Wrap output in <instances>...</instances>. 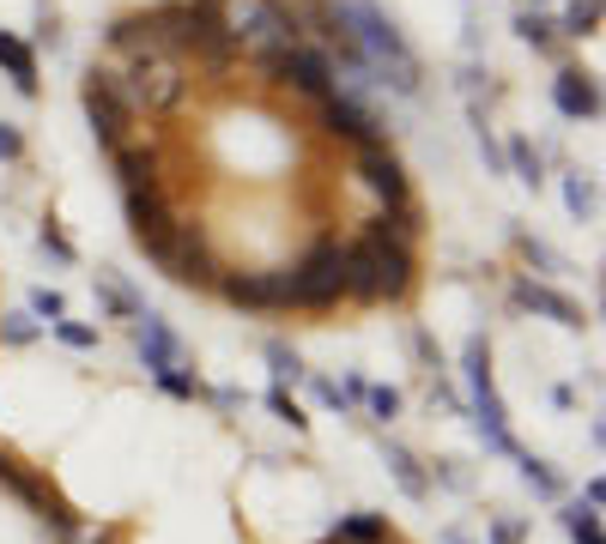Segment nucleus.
<instances>
[{"instance_id":"nucleus-1","label":"nucleus","mask_w":606,"mask_h":544,"mask_svg":"<svg viewBox=\"0 0 606 544\" xmlns=\"http://www.w3.org/2000/svg\"><path fill=\"white\" fill-rule=\"evenodd\" d=\"M419 279V255L376 224V212L346 230V303H400Z\"/></svg>"},{"instance_id":"nucleus-2","label":"nucleus","mask_w":606,"mask_h":544,"mask_svg":"<svg viewBox=\"0 0 606 544\" xmlns=\"http://www.w3.org/2000/svg\"><path fill=\"white\" fill-rule=\"evenodd\" d=\"M291 309H334L346 303V230H316L310 248L285 267Z\"/></svg>"},{"instance_id":"nucleus-3","label":"nucleus","mask_w":606,"mask_h":544,"mask_svg":"<svg viewBox=\"0 0 606 544\" xmlns=\"http://www.w3.org/2000/svg\"><path fill=\"white\" fill-rule=\"evenodd\" d=\"M121 97L133 104V116H171L188 104V61L171 49L121 61Z\"/></svg>"},{"instance_id":"nucleus-4","label":"nucleus","mask_w":606,"mask_h":544,"mask_svg":"<svg viewBox=\"0 0 606 544\" xmlns=\"http://www.w3.org/2000/svg\"><path fill=\"white\" fill-rule=\"evenodd\" d=\"M80 104H85V121H92V140L104 145V152H116V145L133 140V128H140V116H133V104L121 97V67L109 61H92L80 79Z\"/></svg>"},{"instance_id":"nucleus-5","label":"nucleus","mask_w":606,"mask_h":544,"mask_svg":"<svg viewBox=\"0 0 606 544\" xmlns=\"http://www.w3.org/2000/svg\"><path fill=\"white\" fill-rule=\"evenodd\" d=\"M219 272H224V260L212 255V236H207V224H195V218H176L171 260H164V279H176V285H188V291H212V285H219Z\"/></svg>"},{"instance_id":"nucleus-6","label":"nucleus","mask_w":606,"mask_h":544,"mask_svg":"<svg viewBox=\"0 0 606 544\" xmlns=\"http://www.w3.org/2000/svg\"><path fill=\"white\" fill-rule=\"evenodd\" d=\"M467 381H474V424H479V436H486V448H498V453H522L515 448V436H510V417H503V400H498V388H491V345L486 339H474L467 345Z\"/></svg>"},{"instance_id":"nucleus-7","label":"nucleus","mask_w":606,"mask_h":544,"mask_svg":"<svg viewBox=\"0 0 606 544\" xmlns=\"http://www.w3.org/2000/svg\"><path fill=\"white\" fill-rule=\"evenodd\" d=\"M316 128L328 133L334 145H352V152H383L388 145V128L358 104L352 91H334L328 104H316Z\"/></svg>"},{"instance_id":"nucleus-8","label":"nucleus","mask_w":606,"mask_h":544,"mask_svg":"<svg viewBox=\"0 0 606 544\" xmlns=\"http://www.w3.org/2000/svg\"><path fill=\"white\" fill-rule=\"evenodd\" d=\"M219 291L231 309H255V315H273V309H291L285 303V267H255V272H219Z\"/></svg>"},{"instance_id":"nucleus-9","label":"nucleus","mask_w":606,"mask_h":544,"mask_svg":"<svg viewBox=\"0 0 606 544\" xmlns=\"http://www.w3.org/2000/svg\"><path fill=\"white\" fill-rule=\"evenodd\" d=\"M352 188L376 194V206H400V200H412L407 164L395 157V145H383V152H352Z\"/></svg>"},{"instance_id":"nucleus-10","label":"nucleus","mask_w":606,"mask_h":544,"mask_svg":"<svg viewBox=\"0 0 606 544\" xmlns=\"http://www.w3.org/2000/svg\"><path fill=\"white\" fill-rule=\"evenodd\" d=\"M128 327H133V345H140V357H145V369H152V376H159V369H188V363H183V339L171 333V321H164V315L140 309Z\"/></svg>"},{"instance_id":"nucleus-11","label":"nucleus","mask_w":606,"mask_h":544,"mask_svg":"<svg viewBox=\"0 0 606 544\" xmlns=\"http://www.w3.org/2000/svg\"><path fill=\"white\" fill-rule=\"evenodd\" d=\"M510 303H515V309H527V315H546V321L570 327V333H582V327H588V315H582L576 303L564 297V291L540 285V279H515V285H510Z\"/></svg>"},{"instance_id":"nucleus-12","label":"nucleus","mask_w":606,"mask_h":544,"mask_svg":"<svg viewBox=\"0 0 606 544\" xmlns=\"http://www.w3.org/2000/svg\"><path fill=\"white\" fill-rule=\"evenodd\" d=\"M552 104L564 121H594L601 116V85H594V73H582V67H564V73L552 79Z\"/></svg>"},{"instance_id":"nucleus-13","label":"nucleus","mask_w":606,"mask_h":544,"mask_svg":"<svg viewBox=\"0 0 606 544\" xmlns=\"http://www.w3.org/2000/svg\"><path fill=\"white\" fill-rule=\"evenodd\" d=\"M0 73L13 79L19 97H37V49L19 31H0Z\"/></svg>"},{"instance_id":"nucleus-14","label":"nucleus","mask_w":606,"mask_h":544,"mask_svg":"<svg viewBox=\"0 0 606 544\" xmlns=\"http://www.w3.org/2000/svg\"><path fill=\"white\" fill-rule=\"evenodd\" d=\"M328 539H340V544H388V515H370V508H358V515H340Z\"/></svg>"},{"instance_id":"nucleus-15","label":"nucleus","mask_w":606,"mask_h":544,"mask_svg":"<svg viewBox=\"0 0 606 544\" xmlns=\"http://www.w3.org/2000/svg\"><path fill=\"white\" fill-rule=\"evenodd\" d=\"M383 460H388V472H395V484L412 496V502H424V496H431V478H424V472H419V460H412V453L400 448V441H383Z\"/></svg>"},{"instance_id":"nucleus-16","label":"nucleus","mask_w":606,"mask_h":544,"mask_svg":"<svg viewBox=\"0 0 606 544\" xmlns=\"http://www.w3.org/2000/svg\"><path fill=\"white\" fill-rule=\"evenodd\" d=\"M515 37H522L527 49H540V55H558V43H564V37H558L552 19L534 13V7H522V13H515Z\"/></svg>"},{"instance_id":"nucleus-17","label":"nucleus","mask_w":606,"mask_h":544,"mask_svg":"<svg viewBox=\"0 0 606 544\" xmlns=\"http://www.w3.org/2000/svg\"><path fill=\"white\" fill-rule=\"evenodd\" d=\"M515 466H522V484H527L534 496H546V502H558V496H564V478H558L546 460H534V453H515Z\"/></svg>"},{"instance_id":"nucleus-18","label":"nucleus","mask_w":606,"mask_h":544,"mask_svg":"<svg viewBox=\"0 0 606 544\" xmlns=\"http://www.w3.org/2000/svg\"><path fill=\"white\" fill-rule=\"evenodd\" d=\"M97 297H104V309H109V315H116V321H133V315H140V309H145V303H140V297H133V291H128V285H121L116 272H97Z\"/></svg>"},{"instance_id":"nucleus-19","label":"nucleus","mask_w":606,"mask_h":544,"mask_svg":"<svg viewBox=\"0 0 606 544\" xmlns=\"http://www.w3.org/2000/svg\"><path fill=\"white\" fill-rule=\"evenodd\" d=\"M503 169H515L527 188H540V181H546V164H540V152H534L527 140H510V145H503Z\"/></svg>"},{"instance_id":"nucleus-20","label":"nucleus","mask_w":606,"mask_h":544,"mask_svg":"<svg viewBox=\"0 0 606 544\" xmlns=\"http://www.w3.org/2000/svg\"><path fill=\"white\" fill-rule=\"evenodd\" d=\"M564 532H570V544H606V539H601V508L570 502V508H564Z\"/></svg>"},{"instance_id":"nucleus-21","label":"nucleus","mask_w":606,"mask_h":544,"mask_svg":"<svg viewBox=\"0 0 606 544\" xmlns=\"http://www.w3.org/2000/svg\"><path fill=\"white\" fill-rule=\"evenodd\" d=\"M267 369H273V381L285 388V381H303L310 369H303V357L285 345V339H267Z\"/></svg>"},{"instance_id":"nucleus-22","label":"nucleus","mask_w":606,"mask_h":544,"mask_svg":"<svg viewBox=\"0 0 606 544\" xmlns=\"http://www.w3.org/2000/svg\"><path fill=\"white\" fill-rule=\"evenodd\" d=\"M594 31H601V0H570L558 37H594Z\"/></svg>"},{"instance_id":"nucleus-23","label":"nucleus","mask_w":606,"mask_h":544,"mask_svg":"<svg viewBox=\"0 0 606 544\" xmlns=\"http://www.w3.org/2000/svg\"><path fill=\"white\" fill-rule=\"evenodd\" d=\"M0 339H7V345H37V339H43V321H37L31 309L0 315Z\"/></svg>"},{"instance_id":"nucleus-24","label":"nucleus","mask_w":606,"mask_h":544,"mask_svg":"<svg viewBox=\"0 0 606 544\" xmlns=\"http://www.w3.org/2000/svg\"><path fill=\"white\" fill-rule=\"evenodd\" d=\"M37 248H43V255H49V260H61V267H73V260H80V248L67 243V236H61V224H55V218L37 230Z\"/></svg>"},{"instance_id":"nucleus-25","label":"nucleus","mask_w":606,"mask_h":544,"mask_svg":"<svg viewBox=\"0 0 606 544\" xmlns=\"http://www.w3.org/2000/svg\"><path fill=\"white\" fill-rule=\"evenodd\" d=\"M564 206H570V218H594V181L588 176H564Z\"/></svg>"},{"instance_id":"nucleus-26","label":"nucleus","mask_w":606,"mask_h":544,"mask_svg":"<svg viewBox=\"0 0 606 544\" xmlns=\"http://www.w3.org/2000/svg\"><path fill=\"white\" fill-rule=\"evenodd\" d=\"M49 333L61 339V345H73V351H97V327H85V321H49Z\"/></svg>"},{"instance_id":"nucleus-27","label":"nucleus","mask_w":606,"mask_h":544,"mask_svg":"<svg viewBox=\"0 0 606 544\" xmlns=\"http://www.w3.org/2000/svg\"><path fill=\"white\" fill-rule=\"evenodd\" d=\"M364 405H370L376 424H395V417H400V393L395 388H364Z\"/></svg>"},{"instance_id":"nucleus-28","label":"nucleus","mask_w":606,"mask_h":544,"mask_svg":"<svg viewBox=\"0 0 606 544\" xmlns=\"http://www.w3.org/2000/svg\"><path fill=\"white\" fill-rule=\"evenodd\" d=\"M267 412H273L279 424H291V429H310V417H303V405L291 400L285 388H273V393H267Z\"/></svg>"},{"instance_id":"nucleus-29","label":"nucleus","mask_w":606,"mask_h":544,"mask_svg":"<svg viewBox=\"0 0 606 544\" xmlns=\"http://www.w3.org/2000/svg\"><path fill=\"white\" fill-rule=\"evenodd\" d=\"M152 381H159V388L171 393V400H200V381L188 376V369H159Z\"/></svg>"},{"instance_id":"nucleus-30","label":"nucleus","mask_w":606,"mask_h":544,"mask_svg":"<svg viewBox=\"0 0 606 544\" xmlns=\"http://www.w3.org/2000/svg\"><path fill=\"white\" fill-rule=\"evenodd\" d=\"M31 315H37V321H61L67 297H61V291H49V285H37V291H31Z\"/></svg>"},{"instance_id":"nucleus-31","label":"nucleus","mask_w":606,"mask_h":544,"mask_svg":"<svg viewBox=\"0 0 606 544\" xmlns=\"http://www.w3.org/2000/svg\"><path fill=\"white\" fill-rule=\"evenodd\" d=\"M515 248H522V255L534 260V267H540V272H558V255L540 243V236H515Z\"/></svg>"},{"instance_id":"nucleus-32","label":"nucleus","mask_w":606,"mask_h":544,"mask_svg":"<svg viewBox=\"0 0 606 544\" xmlns=\"http://www.w3.org/2000/svg\"><path fill=\"white\" fill-rule=\"evenodd\" d=\"M25 157V133H19V121H0V164H19Z\"/></svg>"},{"instance_id":"nucleus-33","label":"nucleus","mask_w":606,"mask_h":544,"mask_svg":"<svg viewBox=\"0 0 606 544\" xmlns=\"http://www.w3.org/2000/svg\"><path fill=\"white\" fill-rule=\"evenodd\" d=\"M412 351L424 357V369H431V376H443V351H436L431 333H412Z\"/></svg>"},{"instance_id":"nucleus-34","label":"nucleus","mask_w":606,"mask_h":544,"mask_svg":"<svg viewBox=\"0 0 606 544\" xmlns=\"http://www.w3.org/2000/svg\"><path fill=\"white\" fill-rule=\"evenodd\" d=\"M436 484H443V490H467V472L455 466V460H436Z\"/></svg>"},{"instance_id":"nucleus-35","label":"nucleus","mask_w":606,"mask_h":544,"mask_svg":"<svg viewBox=\"0 0 606 544\" xmlns=\"http://www.w3.org/2000/svg\"><path fill=\"white\" fill-rule=\"evenodd\" d=\"M522 520H491V544H522Z\"/></svg>"},{"instance_id":"nucleus-36","label":"nucleus","mask_w":606,"mask_h":544,"mask_svg":"<svg viewBox=\"0 0 606 544\" xmlns=\"http://www.w3.org/2000/svg\"><path fill=\"white\" fill-rule=\"evenodd\" d=\"M310 388H316V400H322V405H346V400H340V388H334V381H322V376H316V381H310Z\"/></svg>"},{"instance_id":"nucleus-37","label":"nucleus","mask_w":606,"mask_h":544,"mask_svg":"<svg viewBox=\"0 0 606 544\" xmlns=\"http://www.w3.org/2000/svg\"><path fill=\"white\" fill-rule=\"evenodd\" d=\"M582 502L601 508V502H606V484H601V478H588V484H582Z\"/></svg>"},{"instance_id":"nucleus-38","label":"nucleus","mask_w":606,"mask_h":544,"mask_svg":"<svg viewBox=\"0 0 606 544\" xmlns=\"http://www.w3.org/2000/svg\"><path fill=\"white\" fill-rule=\"evenodd\" d=\"M92 544H128V539H121V532H116V527H104V532H97V539H92Z\"/></svg>"},{"instance_id":"nucleus-39","label":"nucleus","mask_w":606,"mask_h":544,"mask_svg":"<svg viewBox=\"0 0 606 544\" xmlns=\"http://www.w3.org/2000/svg\"><path fill=\"white\" fill-rule=\"evenodd\" d=\"M443 539H448V544H474V539H467V532H443Z\"/></svg>"}]
</instances>
